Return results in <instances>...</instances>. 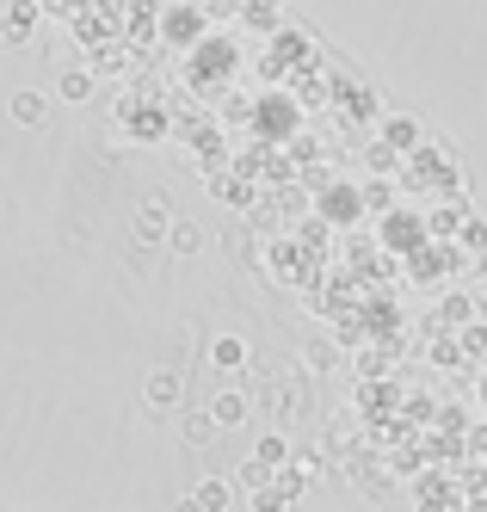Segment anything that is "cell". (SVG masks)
I'll return each instance as SVG.
<instances>
[{"mask_svg": "<svg viewBox=\"0 0 487 512\" xmlns=\"http://www.w3.org/2000/svg\"><path fill=\"white\" fill-rule=\"evenodd\" d=\"M142 401H148V408H179V401H185V383H179V371H155V377L142 383Z\"/></svg>", "mask_w": 487, "mask_h": 512, "instance_id": "cell-1", "label": "cell"}, {"mask_svg": "<svg viewBox=\"0 0 487 512\" xmlns=\"http://www.w3.org/2000/svg\"><path fill=\"white\" fill-rule=\"evenodd\" d=\"M167 229H173V210H167L161 198L136 210V241H148V247H155V241H167Z\"/></svg>", "mask_w": 487, "mask_h": 512, "instance_id": "cell-2", "label": "cell"}, {"mask_svg": "<svg viewBox=\"0 0 487 512\" xmlns=\"http://www.w3.org/2000/svg\"><path fill=\"white\" fill-rule=\"evenodd\" d=\"M192 500H198L204 512H229V506H235V482H229V475H204V482L192 488Z\"/></svg>", "mask_w": 487, "mask_h": 512, "instance_id": "cell-3", "label": "cell"}, {"mask_svg": "<svg viewBox=\"0 0 487 512\" xmlns=\"http://www.w3.org/2000/svg\"><path fill=\"white\" fill-rule=\"evenodd\" d=\"M210 364H216V371H241V364H247V340H235V334H222V340L210 346Z\"/></svg>", "mask_w": 487, "mask_h": 512, "instance_id": "cell-4", "label": "cell"}, {"mask_svg": "<svg viewBox=\"0 0 487 512\" xmlns=\"http://www.w3.org/2000/svg\"><path fill=\"white\" fill-rule=\"evenodd\" d=\"M210 414H216V426H241V420H247V395H235V389H229V395H216V408H210Z\"/></svg>", "mask_w": 487, "mask_h": 512, "instance_id": "cell-5", "label": "cell"}, {"mask_svg": "<svg viewBox=\"0 0 487 512\" xmlns=\"http://www.w3.org/2000/svg\"><path fill=\"white\" fill-rule=\"evenodd\" d=\"M185 438H192V445H216V414H185Z\"/></svg>", "mask_w": 487, "mask_h": 512, "instance_id": "cell-6", "label": "cell"}, {"mask_svg": "<svg viewBox=\"0 0 487 512\" xmlns=\"http://www.w3.org/2000/svg\"><path fill=\"white\" fill-rule=\"evenodd\" d=\"M167 247H173V253H198V247H204L198 223H173V229H167Z\"/></svg>", "mask_w": 487, "mask_h": 512, "instance_id": "cell-7", "label": "cell"}, {"mask_svg": "<svg viewBox=\"0 0 487 512\" xmlns=\"http://www.w3.org/2000/svg\"><path fill=\"white\" fill-rule=\"evenodd\" d=\"M259 463H266V469L290 463V438H284V432H272V438H259Z\"/></svg>", "mask_w": 487, "mask_h": 512, "instance_id": "cell-8", "label": "cell"}, {"mask_svg": "<svg viewBox=\"0 0 487 512\" xmlns=\"http://www.w3.org/2000/svg\"><path fill=\"white\" fill-rule=\"evenodd\" d=\"M13 118H19V124H44V99H37V93H19V99H13Z\"/></svg>", "mask_w": 487, "mask_h": 512, "instance_id": "cell-9", "label": "cell"}, {"mask_svg": "<svg viewBox=\"0 0 487 512\" xmlns=\"http://www.w3.org/2000/svg\"><path fill=\"white\" fill-rule=\"evenodd\" d=\"M241 482H247V488H266V482H272V469L253 457V463H241Z\"/></svg>", "mask_w": 487, "mask_h": 512, "instance_id": "cell-10", "label": "cell"}, {"mask_svg": "<svg viewBox=\"0 0 487 512\" xmlns=\"http://www.w3.org/2000/svg\"><path fill=\"white\" fill-rule=\"evenodd\" d=\"M62 99H87V81L81 75H62Z\"/></svg>", "mask_w": 487, "mask_h": 512, "instance_id": "cell-11", "label": "cell"}, {"mask_svg": "<svg viewBox=\"0 0 487 512\" xmlns=\"http://www.w3.org/2000/svg\"><path fill=\"white\" fill-rule=\"evenodd\" d=\"M173 512H204V506H198L192 494H185V500H173Z\"/></svg>", "mask_w": 487, "mask_h": 512, "instance_id": "cell-12", "label": "cell"}]
</instances>
